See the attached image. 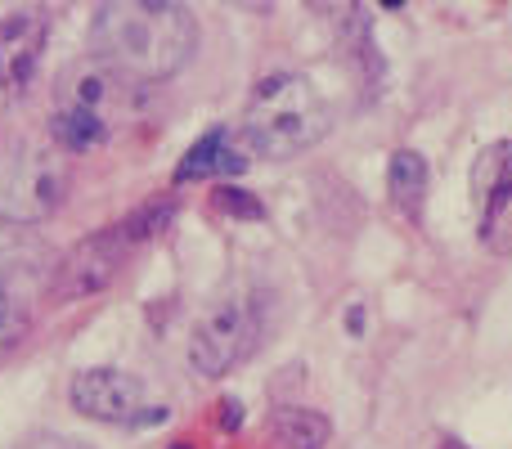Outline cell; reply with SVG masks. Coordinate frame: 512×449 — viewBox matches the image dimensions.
Wrapping results in <instances>:
<instances>
[{
  "instance_id": "277c9868",
  "label": "cell",
  "mask_w": 512,
  "mask_h": 449,
  "mask_svg": "<svg viewBox=\"0 0 512 449\" xmlns=\"http://www.w3.org/2000/svg\"><path fill=\"white\" fill-rule=\"evenodd\" d=\"M68 158L36 135H0V221L36 225L68 194Z\"/></svg>"
},
{
  "instance_id": "5b68a950",
  "label": "cell",
  "mask_w": 512,
  "mask_h": 449,
  "mask_svg": "<svg viewBox=\"0 0 512 449\" xmlns=\"http://www.w3.org/2000/svg\"><path fill=\"white\" fill-rule=\"evenodd\" d=\"M265 333V301L248 288L221 292L216 301H207L203 315L194 319L189 333V364L203 378H225L230 369H239L243 360L261 346Z\"/></svg>"
},
{
  "instance_id": "5bb4252c",
  "label": "cell",
  "mask_w": 512,
  "mask_h": 449,
  "mask_svg": "<svg viewBox=\"0 0 512 449\" xmlns=\"http://www.w3.org/2000/svg\"><path fill=\"white\" fill-rule=\"evenodd\" d=\"M14 337H18V315H14V306H9V297L0 292V351H5Z\"/></svg>"
},
{
  "instance_id": "3957f363",
  "label": "cell",
  "mask_w": 512,
  "mask_h": 449,
  "mask_svg": "<svg viewBox=\"0 0 512 449\" xmlns=\"http://www.w3.org/2000/svg\"><path fill=\"white\" fill-rule=\"evenodd\" d=\"M328 131V104L301 72H270L252 86L239 117V140L252 158H297Z\"/></svg>"
},
{
  "instance_id": "ac0fdd59",
  "label": "cell",
  "mask_w": 512,
  "mask_h": 449,
  "mask_svg": "<svg viewBox=\"0 0 512 449\" xmlns=\"http://www.w3.org/2000/svg\"><path fill=\"white\" fill-rule=\"evenodd\" d=\"M171 449H194V445H171Z\"/></svg>"
},
{
  "instance_id": "9c48e42d",
  "label": "cell",
  "mask_w": 512,
  "mask_h": 449,
  "mask_svg": "<svg viewBox=\"0 0 512 449\" xmlns=\"http://www.w3.org/2000/svg\"><path fill=\"white\" fill-rule=\"evenodd\" d=\"M50 45V18L41 9H18L0 18V90L18 95L41 68V54Z\"/></svg>"
},
{
  "instance_id": "4fadbf2b",
  "label": "cell",
  "mask_w": 512,
  "mask_h": 449,
  "mask_svg": "<svg viewBox=\"0 0 512 449\" xmlns=\"http://www.w3.org/2000/svg\"><path fill=\"white\" fill-rule=\"evenodd\" d=\"M212 203H216V212H225V216H243V221H261V216H265V207L256 203L248 189H234V185H221V189H216Z\"/></svg>"
},
{
  "instance_id": "30bf717a",
  "label": "cell",
  "mask_w": 512,
  "mask_h": 449,
  "mask_svg": "<svg viewBox=\"0 0 512 449\" xmlns=\"http://www.w3.org/2000/svg\"><path fill=\"white\" fill-rule=\"evenodd\" d=\"M248 167V149L243 140L230 131V126H212L207 135H198L185 149L176 167V185H189V180H207V176H239Z\"/></svg>"
},
{
  "instance_id": "7c38bea8",
  "label": "cell",
  "mask_w": 512,
  "mask_h": 449,
  "mask_svg": "<svg viewBox=\"0 0 512 449\" xmlns=\"http://www.w3.org/2000/svg\"><path fill=\"white\" fill-rule=\"evenodd\" d=\"M427 180H432V171H427V158L418 149H396L391 153L387 189H391L396 212H405L409 221H418V212H423V203H427Z\"/></svg>"
},
{
  "instance_id": "e0dca14e",
  "label": "cell",
  "mask_w": 512,
  "mask_h": 449,
  "mask_svg": "<svg viewBox=\"0 0 512 449\" xmlns=\"http://www.w3.org/2000/svg\"><path fill=\"white\" fill-rule=\"evenodd\" d=\"M221 409H225V414H221L225 427H239L243 423V405H239V400H221Z\"/></svg>"
},
{
  "instance_id": "52a82bcc",
  "label": "cell",
  "mask_w": 512,
  "mask_h": 449,
  "mask_svg": "<svg viewBox=\"0 0 512 449\" xmlns=\"http://www.w3.org/2000/svg\"><path fill=\"white\" fill-rule=\"evenodd\" d=\"M472 203H477L481 247L512 256V140L490 144L472 167Z\"/></svg>"
},
{
  "instance_id": "8992f818",
  "label": "cell",
  "mask_w": 512,
  "mask_h": 449,
  "mask_svg": "<svg viewBox=\"0 0 512 449\" xmlns=\"http://www.w3.org/2000/svg\"><path fill=\"white\" fill-rule=\"evenodd\" d=\"M68 400L81 418H95L108 427H149L167 418V405H153L144 382L126 369H81L68 387Z\"/></svg>"
},
{
  "instance_id": "ba28073f",
  "label": "cell",
  "mask_w": 512,
  "mask_h": 449,
  "mask_svg": "<svg viewBox=\"0 0 512 449\" xmlns=\"http://www.w3.org/2000/svg\"><path fill=\"white\" fill-rule=\"evenodd\" d=\"M131 238L122 234V225H108L104 234L86 238V243H77L68 256L59 261V270H54V283H50V297L54 301H81V297H95L99 288H108V283L117 279V270H122L126 252H131Z\"/></svg>"
},
{
  "instance_id": "6da1fadb",
  "label": "cell",
  "mask_w": 512,
  "mask_h": 449,
  "mask_svg": "<svg viewBox=\"0 0 512 449\" xmlns=\"http://www.w3.org/2000/svg\"><path fill=\"white\" fill-rule=\"evenodd\" d=\"M90 45H95V59L149 86L194 59L198 23L185 5H171V0H113V5H99L90 18Z\"/></svg>"
},
{
  "instance_id": "7a4b0ae2",
  "label": "cell",
  "mask_w": 512,
  "mask_h": 449,
  "mask_svg": "<svg viewBox=\"0 0 512 449\" xmlns=\"http://www.w3.org/2000/svg\"><path fill=\"white\" fill-rule=\"evenodd\" d=\"M144 99V81L126 77L104 59H77L54 90L50 144L63 153L104 149L131 122H140Z\"/></svg>"
},
{
  "instance_id": "2e32d148",
  "label": "cell",
  "mask_w": 512,
  "mask_h": 449,
  "mask_svg": "<svg viewBox=\"0 0 512 449\" xmlns=\"http://www.w3.org/2000/svg\"><path fill=\"white\" fill-rule=\"evenodd\" d=\"M414 449H472V445H463L459 436H450V432H432L427 441H418Z\"/></svg>"
},
{
  "instance_id": "8fae6325",
  "label": "cell",
  "mask_w": 512,
  "mask_h": 449,
  "mask_svg": "<svg viewBox=\"0 0 512 449\" xmlns=\"http://www.w3.org/2000/svg\"><path fill=\"white\" fill-rule=\"evenodd\" d=\"M265 436H270L274 449H324L328 436H333V423H328L319 409H274L270 423H265Z\"/></svg>"
},
{
  "instance_id": "9a60e30c",
  "label": "cell",
  "mask_w": 512,
  "mask_h": 449,
  "mask_svg": "<svg viewBox=\"0 0 512 449\" xmlns=\"http://www.w3.org/2000/svg\"><path fill=\"white\" fill-rule=\"evenodd\" d=\"M23 449H90V445L72 441V436H36V441H27Z\"/></svg>"
}]
</instances>
